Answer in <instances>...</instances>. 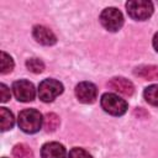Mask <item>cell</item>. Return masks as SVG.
Wrapping results in <instances>:
<instances>
[{
	"label": "cell",
	"mask_w": 158,
	"mask_h": 158,
	"mask_svg": "<svg viewBox=\"0 0 158 158\" xmlns=\"http://www.w3.org/2000/svg\"><path fill=\"white\" fill-rule=\"evenodd\" d=\"M19 127L26 133H36L43 125V118L40 111L35 109H26L19 114Z\"/></svg>",
	"instance_id": "obj_1"
},
{
	"label": "cell",
	"mask_w": 158,
	"mask_h": 158,
	"mask_svg": "<svg viewBox=\"0 0 158 158\" xmlns=\"http://www.w3.org/2000/svg\"><path fill=\"white\" fill-rule=\"evenodd\" d=\"M101 107L105 112L114 115V116H121L127 111V102L122 98H120L116 94L106 93L101 96L100 100Z\"/></svg>",
	"instance_id": "obj_2"
},
{
	"label": "cell",
	"mask_w": 158,
	"mask_h": 158,
	"mask_svg": "<svg viewBox=\"0 0 158 158\" xmlns=\"http://www.w3.org/2000/svg\"><path fill=\"white\" fill-rule=\"evenodd\" d=\"M127 14L138 21L147 20L153 14V4L148 0H131L126 4Z\"/></svg>",
	"instance_id": "obj_3"
},
{
	"label": "cell",
	"mask_w": 158,
	"mask_h": 158,
	"mask_svg": "<svg viewBox=\"0 0 158 158\" xmlns=\"http://www.w3.org/2000/svg\"><path fill=\"white\" fill-rule=\"evenodd\" d=\"M63 93V85L56 79H44L38 85V96L43 102L53 101Z\"/></svg>",
	"instance_id": "obj_4"
},
{
	"label": "cell",
	"mask_w": 158,
	"mask_h": 158,
	"mask_svg": "<svg viewBox=\"0 0 158 158\" xmlns=\"http://www.w3.org/2000/svg\"><path fill=\"white\" fill-rule=\"evenodd\" d=\"M101 25L110 32L118 31L123 25V16L116 7H107L100 15Z\"/></svg>",
	"instance_id": "obj_5"
},
{
	"label": "cell",
	"mask_w": 158,
	"mask_h": 158,
	"mask_svg": "<svg viewBox=\"0 0 158 158\" xmlns=\"http://www.w3.org/2000/svg\"><path fill=\"white\" fill-rule=\"evenodd\" d=\"M12 91H14L15 98L22 102L32 101L35 99V95H36V90H35L33 84L30 83L28 80H23V79L17 80L12 84Z\"/></svg>",
	"instance_id": "obj_6"
},
{
	"label": "cell",
	"mask_w": 158,
	"mask_h": 158,
	"mask_svg": "<svg viewBox=\"0 0 158 158\" xmlns=\"http://www.w3.org/2000/svg\"><path fill=\"white\" fill-rule=\"evenodd\" d=\"M75 95L83 104H91L98 96V89L95 84L90 81H81L75 86Z\"/></svg>",
	"instance_id": "obj_7"
},
{
	"label": "cell",
	"mask_w": 158,
	"mask_h": 158,
	"mask_svg": "<svg viewBox=\"0 0 158 158\" xmlns=\"http://www.w3.org/2000/svg\"><path fill=\"white\" fill-rule=\"evenodd\" d=\"M32 35L35 37V40L43 44V46H52L57 42V37L56 35L47 27L44 26H41V25H37L33 27V31H32Z\"/></svg>",
	"instance_id": "obj_8"
},
{
	"label": "cell",
	"mask_w": 158,
	"mask_h": 158,
	"mask_svg": "<svg viewBox=\"0 0 158 158\" xmlns=\"http://www.w3.org/2000/svg\"><path fill=\"white\" fill-rule=\"evenodd\" d=\"M109 88L114 89L115 91L122 94V95H126V96H131L135 91V86L133 84L126 79V78H122V77H116V78H112L109 83H107Z\"/></svg>",
	"instance_id": "obj_9"
},
{
	"label": "cell",
	"mask_w": 158,
	"mask_h": 158,
	"mask_svg": "<svg viewBox=\"0 0 158 158\" xmlns=\"http://www.w3.org/2000/svg\"><path fill=\"white\" fill-rule=\"evenodd\" d=\"M41 157L42 158H65L67 152L63 144L58 142H48L42 146Z\"/></svg>",
	"instance_id": "obj_10"
},
{
	"label": "cell",
	"mask_w": 158,
	"mask_h": 158,
	"mask_svg": "<svg viewBox=\"0 0 158 158\" xmlns=\"http://www.w3.org/2000/svg\"><path fill=\"white\" fill-rule=\"evenodd\" d=\"M135 74L146 80H158V67L141 65L135 69Z\"/></svg>",
	"instance_id": "obj_11"
},
{
	"label": "cell",
	"mask_w": 158,
	"mask_h": 158,
	"mask_svg": "<svg viewBox=\"0 0 158 158\" xmlns=\"http://www.w3.org/2000/svg\"><path fill=\"white\" fill-rule=\"evenodd\" d=\"M14 123H15V118H14L12 112L10 110H7L6 107H0V127H1V131L11 130Z\"/></svg>",
	"instance_id": "obj_12"
},
{
	"label": "cell",
	"mask_w": 158,
	"mask_h": 158,
	"mask_svg": "<svg viewBox=\"0 0 158 158\" xmlns=\"http://www.w3.org/2000/svg\"><path fill=\"white\" fill-rule=\"evenodd\" d=\"M59 126V117L53 114V112H49L44 116L43 118V128L46 130V132H53L58 128Z\"/></svg>",
	"instance_id": "obj_13"
},
{
	"label": "cell",
	"mask_w": 158,
	"mask_h": 158,
	"mask_svg": "<svg viewBox=\"0 0 158 158\" xmlns=\"http://www.w3.org/2000/svg\"><path fill=\"white\" fill-rule=\"evenodd\" d=\"M143 96L148 104L153 106H158V84L147 86L143 91Z\"/></svg>",
	"instance_id": "obj_14"
},
{
	"label": "cell",
	"mask_w": 158,
	"mask_h": 158,
	"mask_svg": "<svg viewBox=\"0 0 158 158\" xmlns=\"http://www.w3.org/2000/svg\"><path fill=\"white\" fill-rule=\"evenodd\" d=\"M12 154H14L15 158H32L33 157L32 149L25 143L16 144L12 149Z\"/></svg>",
	"instance_id": "obj_15"
},
{
	"label": "cell",
	"mask_w": 158,
	"mask_h": 158,
	"mask_svg": "<svg viewBox=\"0 0 158 158\" xmlns=\"http://www.w3.org/2000/svg\"><path fill=\"white\" fill-rule=\"evenodd\" d=\"M12 69H14V60H12V58L7 53L1 52L0 53V72H1V74H7Z\"/></svg>",
	"instance_id": "obj_16"
},
{
	"label": "cell",
	"mask_w": 158,
	"mask_h": 158,
	"mask_svg": "<svg viewBox=\"0 0 158 158\" xmlns=\"http://www.w3.org/2000/svg\"><path fill=\"white\" fill-rule=\"evenodd\" d=\"M26 67L32 73H42L44 69V63L38 58H30L26 60Z\"/></svg>",
	"instance_id": "obj_17"
},
{
	"label": "cell",
	"mask_w": 158,
	"mask_h": 158,
	"mask_svg": "<svg viewBox=\"0 0 158 158\" xmlns=\"http://www.w3.org/2000/svg\"><path fill=\"white\" fill-rule=\"evenodd\" d=\"M68 158H93V157H91V154H89V152H86L85 149L75 147V148L70 149Z\"/></svg>",
	"instance_id": "obj_18"
},
{
	"label": "cell",
	"mask_w": 158,
	"mask_h": 158,
	"mask_svg": "<svg viewBox=\"0 0 158 158\" xmlns=\"http://www.w3.org/2000/svg\"><path fill=\"white\" fill-rule=\"evenodd\" d=\"M10 96H11L10 89L5 84H0V100H1V102H6L10 99Z\"/></svg>",
	"instance_id": "obj_19"
},
{
	"label": "cell",
	"mask_w": 158,
	"mask_h": 158,
	"mask_svg": "<svg viewBox=\"0 0 158 158\" xmlns=\"http://www.w3.org/2000/svg\"><path fill=\"white\" fill-rule=\"evenodd\" d=\"M153 47H154V49L158 52V32L154 35V37H153Z\"/></svg>",
	"instance_id": "obj_20"
}]
</instances>
